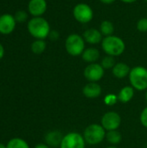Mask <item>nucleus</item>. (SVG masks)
I'll list each match as a JSON object with an SVG mask.
<instances>
[{"mask_svg": "<svg viewBox=\"0 0 147 148\" xmlns=\"http://www.w3.org/2000/svg\"><path fill=\"white\" fill-rule=\"evenodd\" d=\"M85 43L86 42L82 36L72 33L68 35L65 40V49L68 55L72 56H81L86 49Z\"/></svg>", "mask_w": 147, "mask_h": 148, "instance_id": "obj_3", "label": "nucleus"}, {"mask_svg": "<svg viewBox=\"0 0 147 148\" xmlns=\"http://www.w3.org/2000/svg\"><path fill=\"white\" fill-rule=\"evenodd\" d=\"M136 28L141 33L147 32V17H142L139 20H138Z\"/></svg>", "mask_w": 147, "mask_h": 148, "instance_id": "obj_23", "label": "nucleus"}, {"mask_svg": "<svg viewBox=\"0 0 147 148\" xmlns=\"http://www.w3.org/2000/svg\"><path fill=\"white\" fill-rule=\"evenodd\" d=\"M16 25V21L11 14L5 13L0 16V34L10 35L11 34Z\"/></svg>", "mask_w": 147, "mask_h": 148, "instance_id": "obj_10", "label": "nucleus"}, {"mask_svg": "<svg viewBox=\"0 0 147 148\" xmlns=\"http://www.w3.org/2000/svg\"><path fill=\"white\" fill-rule=\"evenodd\" d=\"M86 141L83 135L79 133L71 132L63 136L60 148H85Z\"/></svg>", "mask_w": 147, "mask_h": 148, "instance_id": "obj_7", "label": "nucleus"}, {"mask_svg": "<svg viewBox=\"0 0 147 148\" xmlns=\"http://www.w3.org/2000/svg\"><path fill=\"white\" fill-rule=\"evenodd\" d=\"M35 148H49V147L47 145V144H43V143H40V144H37Z\"/></svg>", "mask_w": 147, "mask_h": 148, "instance_id": "obj_30", "label": "nucleus"}, {"mask_svg": "<svg viewBox=\"0 0 147 148\" xmlns=\"http://www.w3.org/2000/svg\"><path fill=\"white\" fill-rule=\"evenodd\" d=\"M46 0H29L28 3V11L33 16H42L47 10Z\"/></svg>", "mask_w": 147, "mask_h": 148, "instance_id": "obj_11", "label": "nucleus"}, {"mask_svg": "<svg viewBox=\"0 0 147 148\" xmlns=\"http://www.w3.org/2000/svg\"><path fill=\"white\" fill-rule=\"evenodd\" d=\"M59 37H60V34H59L58 31H56V30H51V31L49 32V38L51 41H56V40L59 39Z\"/></svg>", "mask_w": 147, "mask_h": 148, "instance_id": "obj_27", "label": "nucleus"}, {"mask_svg": "<svg viewBox=\"0 0 147 148\" xmlns=\"http://www.w3.org/2000/svg\"><path fill=\"white\" fill-rule=\"evenodd\" d=\"M130 71H131L130 67L125 62H118L112 69L113 75H114V77L118 79H123L126 77L127 75H129Z\"/></svg>", "mask_w": 147, "mask_h": 148, "instance_id": "obj_15", "label": "nucleus"}, {"mask_svg": "<svg viewBox=\"0 0 147 148\" xmlns=\"http://www.w3.org/2000/svg\"><path fill=\"white\" fill-rule=\"evenodd\" d=\"M102 89L101 87L97 82H89L82 89L83 95L87 98L94 99L99 97L101 95Z\"/></svg>", "mask_w": 147, "mask_h": 148, "instance_id": "obj_13", "label": "nucleus"}, {"mask_svg": "<svg viewBox=\"0 0 147 148\" xmlns=\"http://www.w3.org/2000/svg\"><path fill=\"white\" fill-rule=\"evenodd\" d=\"M4 56V48L2 45V43H0V60Z\"/></svg>", "mask_w": 147, "mask_h": 148, "instance_id": "obj_28", "label": "nucleus"}, {"mask_svg": "<svg viewBox=\"0 0 147 148\" xmlns=\"http://www.w3.org/2000/svg\"><path fill=\"white\" fill-rule=\"evenodd\" d=\"M101 56V53L98 49L90 47V48H86L83 53L81 54V58L84 62L88 63H94L96 62Z\"/></svg>", "mask_w": 147, "mask_h": 148, "instance_id": "obj_14", "label": "nucleus"}, {"mask_svg": "<svg viewBox=\"0 0 147 148\" xmlns=\"http://www.w3.org/2000/svg\"><path fill=\"white\" fill-rule=\"evenodd\" d=\"M73 16L78 23L87 24L94 18V10L88 3H79L73 9Z\"/></svg>", "mask_w": 147, "mask_h": 148, "instance_id": "obj_6", "label": "nucleus"}, {"mask_svg": "<svg viewBox=\"0 0 147 148\" xmlns=\"http://www.w3.org/2000/svg\"><path fill=\"white\" fill-rule=\"evenodd\" d=\"M139 119H140L141 124H142L145 127H146L147 128V107L146 108H145L143 109V111L141 112Z\"/></svg>", "mask_w": 147, "mask_h": 148, "instance_id": "obj_26", "label": "nucleus"}, {"mask_svg": "<svg viewBox=\"0 0 147 148\" xmlns=\"http://www.w3.org/2000/svg\"><path fill=\"white\" fill-rule=\"evenodd\" d=\"M27 29L31 36L36 39L44 40L49 37L50 29L49 23L42 16L32 17L29 20Z\"/></svg>", "mask_w": 147, "mask_h": 148, "instance_id": "obj_1", "label": "nucleus"}, {"mask_svg": "<svg viewBox=\"0 0 147 148\" xmlns=\"http://www.w3.org/2000/svg\"><path fill=\"white\" fill-rule=\"evenodd\" d=\"M144 1H146V2H147V0H144Z\"/></svg>", "mask_w": 147, "mask_h": 148, "instance_id": "obj_35", "label": "nucleus"}, {"mask_svg": "<svg viewBox=\"0 0 147 148\" xmlns=\"http://www.w3.org/2000/svg\"><path fill=\"white\" fill-rule=\"evenodd\" d=\"M47 48V43L44 40L41 39H36L30 46L31 51L36 55H41L42 54Z\"/></svg>", "mask_w": 147, "mask_h": 148, "instance_id": "obj_19", "label": "nucleus"}, {"mask_svg": "<svg viewBox=\"0 0 147 148\" xmlns=\"http://www.w3.org/2000/svg\"><path fill=\"white\" fill-rule=\"evenodd\" d=\"M63 139V135L59 131H51L48 133L45 136L46 143L49 147H60L62 140Z\"/></svg>", "mask_w": 147, "mask_h": 148, "instance_id": "obj_16", "label": "nucleus"}, {"mask_svg": "<svg viewBox=\"0 0 147 148\" xmlns=\"http://www.w3.org/2000/svg\"><path fill=\"white\" fill-rule=\"evenodd\" d=\"M134 95V88L132 86H126L122 88L118 95V99L122 103L129 102Z\"/></svg>", "mask_w": 147, "mask_h": 148, "instance_id": "obj_17", "label": "nucleus"}, {"mask_svg": "<svg viewBox=\"0 0 147 148\" xmlns=\"http://www.w3.org/2000/svg\"><path fill=\"white\" fill-rule=\"evenodd\" d=\"M121 123V117L114 111L106 113L101 118V126L106 131L117 130Z\"/></svg>", "mask_w": 147, "mask_h": 148, "instance_id": "obj_9", "label": "nucleus"}, {"mask_svg": "<svg viewBox=\"0 0 147 148\" xmlns=\"http://www.w3.org/2000/svg\"><path fill=\"white\" fill-rule=\"evenodd\" d=\"M121 1L122 3H133L135 2H137L138 0H120Z\"/></svg>", "mask_w": 147, "mask_h": 148, "instance_id": "obj_31", "label": "nucleus"}, {"mask_svg": "<svg viewBox=\"0 0 147 148\" xmlns=\"http://www.w3.org/2000/svg\"><path fill=\"white\" fill-rule=\"evenodd\" d=\"M102 3L104 4H112L116 0H100Z\"/></svg>", "mask_w": 147, "mask_h": 148, "instance_id": "obj_29", "label": "nucleus"}, {"mask_svg": "<svg viewBox=\"0 0 147 148\" xmlns=\"http://www.w3.org/2000/svg\"><path fill=\"white\" fill-rule=\"evenodd\" d=\"M84 40L86 42L91 44V45H96L99 43H101L103 36L101 33V31L98 29L95 28H89L87 29L82 35Z\"/></svg>", "mask_w": 147, "mask_h": 148, "instance_id": "obj_12", "label": "nucleus"}, {"mask_svg": "<svg viewBox=\"0 0 147 148\" xmlns=\"http://www.w3.org/2000/svg\"><path fill=\"white\" fill-rule=\"evenodd\" d=\"M118 100H119V99H118V96H116V95H113V94H109V95H107L105 97L104 102H105V104L107 105V106H113V105H114V104L117 102Z\"/></svg>", "mask_w": 147, "mask_h": 148, "instance_id": "obj_25", "label": "nucleus"}, {"mask_svg": "<svg viewBox=\"0 0 147 148\" xmlns=\"http://www.w3.org/2000/svg\"><path fill=\"white\" fill-rule=\"evenodd\" d=\"M131 86L137 90L147 89V69L143 66H136L131 69L129 74Z\"/></svg>", "mask_w": 147, "mask_h": 148, "instance_id": "obj_4", "label": "nucleus"}, {"mask_svg": "<svg viewBox=\"0 0 147 148\" xmlns=\"http://www.w3.org/2000/svg\"><path fill=\"white\" fill-rule=\"evenodd\" d=\"M0 148H7L6 145L3 144V143H0Z\"/></svg>", "mask_w": 147, "mask_h": 148, "instance_id": "obj_32", "label": "nucleus"}, {"mask_svg": "<svg viewBox=\"0 0 147 148\" xmlns=\"http://www.w3.org/2000/svg\"><path fill=\"white\" fill-rule=\"evenodd\" d=\"M99 30L102 34V36H109L113 35L114 32V25L113 23L109 21V20H104L100 24V29Z\"/></svg>", "mask_w": 147, "mask_h": 148, "instance_id": "obj_18", "label": "nucleus"}, {"mask_svg": "<svg viewBox=\"0 0 147 148\" xmlns=\"http://www.w3.org/2000/svg\"><path fill=\"white\" fill-rule=\"evenodd\" d=\"M105 74L103 67L97 63H90L84 69V76L89 82H97L102 79Z\"/></svg>", "mask_w": 147, "mask_h": 148, "instance_id": "obj_8", "label": "nucleus"}, {"mask_svg": "<svg viewBox=\"0 0 147 148\" xmlns=\"http://www.w3.org/2000/svg\"><path fill=\"white\" fill-rule=\"evenodd\" d=\"M107 133L104 127L99 124H91L84 130L83 137L86 143L89 145H98L106 138Z\"/></svg>", "mask_w": 147, "mask_h": 148, "instance_id": "obj_5", "label": "nucleus"}, {"mask_svg": "<svg viewBox=\"0 0 147 148\" xmlns=\"http://www.w3.org/2000/svg\"><path fill=\"white\" fill-rule=\"evenodd\" d=\"M101 49L107 55L111 56H120L126 50V43L120 36L112 35L105 36L101 42Z\"/></svg>", "mask_w": 147, "mask_h": 148, "instance_id": "obj_2", "label": "nucleus"}, {"mask_svg": "<svg viewBox=\"0 0 147 148\" xmlns=\"http://www.w3.org/2000/svg\"><path fill=\"white\" fill-rule=\"evenodd\" d=\"M14 17L16 23H24L28 19V13L25 10H18L15 13Z\"/></svg>", "mask_w": 147, "mask_h": 148, "instance_id": "obj_24", "label": "nucleus"}, {"mask_svg": "<svg viewBox=\"0 0 147 148\" xmlns=\"http://www.w3.org/2000/svg\"><path fill=\"white\" fill-rule=\"evenodd\" d=\"M146 17H147V12H146Z\"/></svg>", "mask_w": 147, "mask_h": 148, "instance_id": "obj_36", "label": "nucleus"}, {"mask_svg": "<svg viewBox=\"0 0 147 148\" xmlns=\"http://www.w3.org/2000/svg\"><path fill=\"white\" fill-rule=\"evenodd\" d=\"M116 64L115 62V59L113 56H105L102 60H101V65L103 67L104 69H113L114 67V65Z\"/></svg>", "mask_w": 147, "mask_h": 148, "instance_id": "obj_22", "label": "nucleus"}, {"mask_svg": "<svg viewBox=\"0 0 147 148\" xmlns=\"http://www.w3.org/2000/svg\"><path fill=\"white\" fill-rule=\"evenodd\" d=\"M146 101H147V91H146Z\"/></svg>", "mask_w": 147, "mask_h": 148, "instance_id": "obj_34", "label": "nucleus"}, {"mask_svg": "<svg viewBox=\"0 0 147 148\" xmlns=\"http://www.w3.org/2000/svg\"><path fill=\"white\" fill-rule=\"evenodd\" d=\"M106 139L107 141L112 144V145H117L121 142L122 136L120 133L117 130H113V131H108L106 135Z\"/></svg>", "mask_w": 147, "mask_h": 148, "instance_id": "obj_20", "label": "nucleus"}, {"mask_svg": "<svg viewBox=\"0 0 147 148\" xmlns=\"http://www.w3.org/2000/svg\"><path fill=\"white\" fill-rule=\"evenodd\" d=\"M107 148H117V147H113V146H112V147H107Z\"/></svg>", "mask_w": 147, "mask_h": 148, "instance_id": "obj_33", "label": "nucleus"}, {"mask_svg": "<svg viewBox=\"0 0 147 148\" xmlns=\"http://www.w3.org/2000/svg\"><path fill=\"white\" fill-rule=\"evenodd\" d=\"M6 147L7 148H29L27 141L21 138H13L10 140Z\"/></svg>", "mask_w": 147, "mask_h": 148, "instance_id": "obj_21", "label": "nucleus"}]
</instances>
